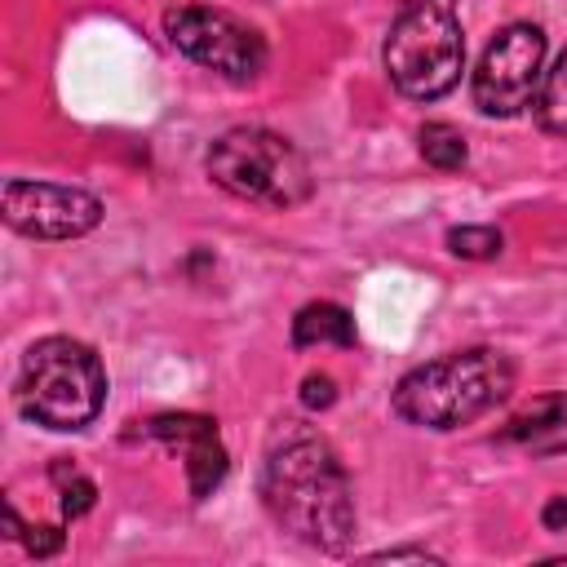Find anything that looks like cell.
<instances>
[{"label":"cell","instance_id":"15","mask_svg":"<svg viewBox=\"0 0 567 567\" xmlns=\"http://www.w3.org/2000/svg\"><path fill=\"white\" fill-rule=\"evenodd\" d=\"M443 244H447L452 257L487 261V257H496V252L505 248V235H501L496 226H452V230L443 235Z\"/></svg>","mask_w":567,"mask_h":567},{"label":"cell","instance_id":"13","mask_svg":"<svg viewBox=\"0 0 567 567\" xmlns=\"http://www.w3.org/2000/svg\"><path fill=\"white\" fill-rule=\"evenodd\" d=\"M536 124L545 133L567 137V49L558 53L554 71H545V84H540V97H536Z\"/></svg>","mask_w":567,"mask_h":567},{"label":"cell","instance_id":"12","mask_svg":"<svg viewBox=\"0 0 567 567\" xmlns=\"http://www.w3.org/2000/svg\"><path fill=\"white\" fill-rule=\"evenodd\" d=\"M416 146H421V159H425L430 168H439V173H456V168H465V159H470L465 133H461L456 124H447V120L421 124Z\"/></svg>","mask_w":567,"mask_h":567},{"label":"cell","instance_id":"7","mask_svg":"<svg viewBox=\"0 0 567 567\" xmlns=\"http://www.w3.org/2000/svg\"><path fill=\"white\" fill-rule=\"evenodd\" d=\"M540 84H545V31L536 22H509L487 40L470 75V97L483 115L514 120L527 106H536Z\"/></svg>","mask_w":567,"mask_h":567},{"label":"cell","instance_id":"1","mask_svg":"<svg viewBox=\"0 0 567 567\" xmlns=\"http://www.w3.org/2000/svg\"><path fill=\"white\" fill-rule=\"evenodd\" d=\"M261 501L270 518L310 549L346 554L354 540V492L332 443L306 425L284 421L261 461Z\"/></svg>","mask_w":567,"mask_h":567},{"label":"cell","instance_id":"9","mask_svg":"<svg viewBox=\"0 0 567 567\" xmlns=\"http://www.w3.org/2000/svg\"><path fill=\"white\" fill-rule=\"evenodd\" d=\"M146 434L173 452H182V465H186V487L195 501L213 496V487H221L226 470H230V456H226V443L217 434V421L213 416H199V412H159L146 421Z\"/></svg>","mask_w":567,"mask_h":567},{"label":"cell","instance_id":"16","mask_svg":"<svg viewBox=\"0 0 567 567\" xmlns=\"http://www.w3.org/2000/svg\"><path fill=\"white\" fill-rule=\"evenodd\" d=\"M301 403L315 408V412L332 408V403H337V381H332L328 372H310V377L301 381Z\"/></svg>","mask_w":567,"mask_h":567},{"label":"cell","instance_id":"6","mask_svg":"<svg viewBox=\"0 0 567 567\" xmlns=\"http://www.w3.org/2000/svg\"><path fill=\"white\" fill-rule=\"evenodd\" d=\"M164 35L177 53L217 71L221 80L248 84L266 71V40L244 18L213 9V4H173L164 9Z\"/></svg>","mask_w":567,"mask_h":567},{"label":"cell","instance_id":"3","mask_svg":"<svg viewBox=\"0 0 567 567\" xmlns=\"http://www.w3.org/2000/svg\"><path fill=\"white\" fill-rule=\"evenodd\" d=\"M106 403V368L93 346L75 337H40L27 346L13 377V408L22 421L71 434Z\"/></svg>","mask_w":567,"mask_h":567},{"label":"cell","instance_id":"2","mask_svg":"<svg viewBox=\"0 0 567 567\" xmlns=\"http://www.w3.org/2000/svg\"><path fill=\"white\" fill-rule=\"evenodd\" d=\"M514 390V363L509 354L492 346L452 350L439 359L416 363L399 377L390 390V408L399 421L416 430H461L478 416H487L496 403H505Z\"/></svg>","mask_w":567,"mask_h":567},{"label":"cell","instance_id":"5","mask_svg":"<svg viewBox=\"0 0 567 567\" xmlns=\"http://www.w3.org/2000/svg\"><path fill=\"white\" fill-rule=\"evenodd\" d=\"M204 168L226 195L257 208H275V213L306 204L315 190L306 155L284 133L261 124H235L221 137H213Z\"/></svg>","mask_w":567,"mask_h":567},{"label":"cell","instance_id":"14","mask_svg":"<svg viewBox=\"0 0 567 567\" xmlns=\"http://www.w3.org/2000/svg\"><path fill=\"white\" fill-rule=\"evenodd\" d=\"M49 478H53V487H58V509H62V518H80V514L93 509L97 487H93V478H84L71 461H53Z\"/></svg>","mask_w":567,"mask_h":567},{"label":"cell","instance_id":"19","mask_svg":"<svg viewBox=\"0 0 567 567\" xmlns=\"http://www.w3.org/2000/svg\"><path fill=\"white\" fill-rule=\"evenodd\" d=\"M368 563H439V554H430V549H381Z\"/></svg>","mask_w":567,"mask_h":567},{"label":"cell","instance_id":"10","mask_svg":"<svg viewBox=\"0 0 567 567\" xmlns=\"http://www.w3.org/2000/svg\"><path fill=\"white\" fill-rule=\"evenodd\" d=\"M501 439L532 456H563L567 452V390L532 399L523 412L505 421Z\"/></svg>","mask_w":567,"mask_h":567},{"label":"cell","instance_id":"17","mask_svg":"<svg viewBox=\"0 0 567 567\" xmlns=\"http://www.w3.org/2000/svg\"><path fill=\"white\" fill-rule=\"evenodd\" d=\"M22 545H27V554L31 558H49V554H58L62 549V527H22V536H18Z\"/></svg>","mask_w":567,"mask_h":567},{"label":"cell","instance_id":"18","mask_svg":"<svg viewBox=\"0 0 567 567\" xmlns=\"http://www.w3.org/2000/svg\"><path fill=\"white\" fill-rule=\"evenodd\" d=\"M540 523H545V532H567V492H558V496L545 501Z\"/></svg>","mask_w":567,"mask_h":567},{"label":"cell","instance_id":"8","mask_svg":"<svg viewBox=\"0 0 567 567\" xmlns=\"http://www.w3.org/2000/svg\"><path fill=\"white\" fill-rule=\"evenodd\" d=\"M0 217L9 230L27 239H80L97 230L102 199L80 186H62V182L9 177L0 190Z\"/></svg>","mask_w":567,"mask_h":567},{"label":"cell","instance_id":"4","mask_svg":"<svg viewBox=\"0 0 567 567\" xmlns=\"http://www.w3.org/2000/svg\"><path fill=\"white\" fill-rule=\"evenodd\" d=\"M390 84L408 102H439L465 71V31L456 0H408L381 44Z\"/></svg>","mask_w":567,"mask_h":567},{"label":"cell","instance_id":"11","mask_svg":"<svg viewBox=\"0 0 567 567\" xmlns=\"http://www.w3.org/2000/svg\"><path fill=\"white\" fill-rule=\"evenodd\" d=\"M288 337H292L297 350H310V346H341V350H350L354 346V319L337 301H306L292 315V332Z\"/></svg>","mask_w":567,"mask_h":567}]
</instances>
